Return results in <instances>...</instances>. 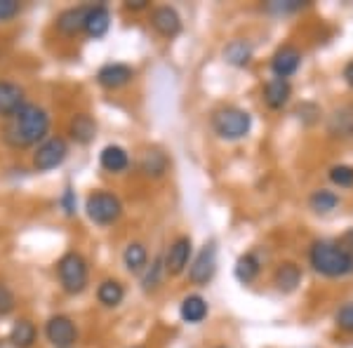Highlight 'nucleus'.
Listing matches in <instances>:
<instances>
[{
  "label": "nucleus",
  "mask_w": 353,
  "mask_h": 348,
  "mask_svg": "<svg viewBox=\"0 0 353 348\" xmlns=\"http://www.w3.org/2000/svg\"><path fill=\"white\" fill-rule=\"evenodd\" d=\"M45 336L54 348H71L78 339V329L68 316H54L45 325Z\"/></svg>",
  "instance_id": "8"
},
{
  "label": "nucleus",
  "mask_w": 353,
  "mask_h": 348,
  "mask_svg": "<svg viewBox=\"0 0 353 348\" xmlns=\"http://www.w3.org/2000/svg\"><path fill=\"white\" fill-rule=\"evenodd\" d=\"M165 271V264H163V259H156L153 261V266H151V271L146 273V278H144V289H153L158 283H161V273Z\"/></svg>",
  "instance_id": "33"
},
{
  "label": "nucleus",
  "mask_w": 353,
  "mask_h": 348,
  "mask_svg": "<svg viewBox=\"0 0 353 348\" xmlns=\"http://www.w3.org/2000/svg\"><path fill=\"white\" fill-rule=\"evenodd\" d=\"M128 5V10H144V8H149V0H130V3H125Z\"/></svg>",
  "instance_id": "38"
},
{
  "label": "nucleus",
  "mask_w": 353,
  "mask_h": 348,
  "mask_svg": "<svg viewBox=\"0 0 353 348\" xmlns=\"http://www.w3.org/2000/svg\"><path fill=\"white\" fill-rule=\"evenodd\" d=\"M273 285L281 294H292L301 285V268L294 261H281L273 271Z\"/></svg>",
  "instance_id": "14"
},
{
  "label": "nucleus",
  "mask_w": 353,
  "mask_h": 348,
  "mask_svg": "<svg viewBox=\"0 0 353 348\" xmlns=\"http://www.w3.org/2000/svg\"><path fill=\"white\" fill-rule=\"evenodd\" d=\"M252 45H250L248 41H231L229 45L224 48V57H226V61H229L231 66H238V68H245L252 61Z\"/></svg>",
  "instance_id": "24"
},
{
  "label": "nucleus",
  "mask_w": 353,
  "mask_h": 348,
  "mask_svg": "<svg viewBox=\"0 0 353 348\" xmlns=\"http://www.w3.org/2000/svg\"><path fill=\"white\" fill-rule=\"evenodd\" d=\"M301 8H306V3H299V0H285V3L273 0V3L266 5V10H269V12H276V14H290V12H297Z\"/></svg>",
  "instance_id": "32"
},
{
  "label": "nucleus",
  "mask_w": 353,
  "mask_h": 348,
  "mask_svg": "<svg viewBox=\"0 0 353 348\" xmlns=\"http://www.w3.org/2000/svg\"><path fill=\"white\" fill-rule=\"evenodd\" d=\"M61 205H64V209H66L68 216L76 214V198H73L71 188H66V191H64V196H61Z\"/></svg>",
  "instance_id": "36"
},
{
  "label": "nucleus",
  "mask_w": 353,
  "mask_h": 348,
  "mask_svg": "<svg viewBox=\"0 0 353 348\" xmlns=\"http://www.w3.org/2000/svg\"><path fill=\"white\" fill-rule=\"evenodd\" d=\"M97 296H99V301L104 306H118L123 301V296H125V289H123V285L118 283V280H104L99 285V289H97Z\"/></svg>",
  "instance_id": "28"
},
{
  "label": "nucleus",
  "mask_w": 353,
  "mask_h": 348,
  "mask_svg": "<svg viewBox=\"0 0 353 348\" xmlns=\"http://www.w3.org/2000/svg\"><path fill=\"white\" fill-rule=\"evenodd\" d=\"M219 348H224V346H219Z\"/></svg>",
  "instance_id": "40"
},
{
  "label": "nucleus",
  "mask_w": 353,
  "mask_h": 348,
  "mask_svg": "<svg viewBox=\"0 0 353 348\" xmlns=\"http://www.w3.org/2000/svg\"><path fill=\"white\" fill-rule=\"evenodd\" d=\"M14 308V294L10 292L8 285H0V316H8Z\"/></svg>",
  "instance_id": "34"
},
{
  "label": "nucleus",
  "mask_w": 353,
  "mask_h": 348,
  "mask_svg": "<svg viewBox=\"0 0 353 348\" xmlns=\"http://www.w3.org/2000/svg\"><path fill=\"white\" fill-rule=\"evenodd\" d=\"M99 163H101V167H104L106 172L118 174V172H123V170H128L130 156H128V151H125L123 146L111 144V146H106L104 151L99 153Z\"/></svg>",
  "instance_id": "21"
},
{
  "label": "nucleus",
  "mask_w": 353,
  "mask_h": 348,
  "mask_svg": "<svg viewBox=\"0 0 353 348\" xmlns=\"http://www.w3.org/2000/svg\"><path fill=\"white\" fill-rule=\"evenodd\" d=\"M191 252H193V245H191V238L189 236H181L170 245L168 254H165V273L168 276H179L184 273V268L189 266V259H191Z\"/></svg>",
  "instance_id": "10"
},
{
  "label": "nucleus",
  "mask_w": 353,
  "mask_h": 348,
  "mask_svg": "<svg viewBox=\"0 0 353 348\" xmlns=\"http://www.w3.org/2000/svg\"><path fill=\"white\" fill-rule=\"evenodd\" d=\"M301 66V52L294 45H283V48L276 50V54L271 57V71L273 78H283L288 81L290 76L299 71Z\"/></svg>",
  "instance_id": "9"
},
{
  "label": "nucleus",
  "mask_w": 353,
  "mask_h": 348,
  "mask_svg": "<svg viewBox=\"0 0 353 348\" xmlns=\"http://www.w3.org/2000/svg\"><path fill=\"white\" fill-rule=\"evenodd\" d=\"M111 26V12L106 5H90L88 10V19H85V28L83 31L88 33L90 38H101L106 36V31H109Z\"/></svg>",
  "instance_id": "17"
},
{
  "label": "nucleus",
  "mask_w": 353,
  "mask_h": 348,
  "mask_svg": "<svg viewBox=\"0 0 353 348\" xmlns=\"http://www.w3.org/2000/svg\"><path fill=\"white\" fill-rule=\"evenodd\" d=\"M339 196L330 188H318L309 196V207L313 209L316 214H330L339 207Z\"/></svg>",
  "instance_id": "23"
},
{
  "label": "nucleus",
  "mask_w": 353,
  "mask_h": 348,
  "mask_svg": "<svg viewBox=\"0 0 353 348\" xmlns=\"http://www.w3.org/2000/svg\"><path fill=\"white\" fill-rule=\"evenodd\" d=\"M290 96H292V85H290V81L271 78V81L264 85V104L269 108H273V111L285 108Z\"/></svg>",
  "instance_id": "16"
},
{
  "label": "nucleus",
  "mask_w": 353,
  "mask_h": 348,
  "mask_svg": "<svg viewBox=\"0 0 353 348\" xmlns=\"http://www.w3.org/2000/svg\"><path fill=\"white\" fill-rule=\"evenodd\" d=\"M132 78H134V71H132V66H128V64H106L97 73V83L104 90H121L132 81Z\"/></svg>",
  "instance_id": "12"
},
{
  "label": "nucleus",
  "mask_w": 353,
  "mask_h": 348,
  "mask_svg": "<svg viewBox=\"0 0 353 348\" xmlns=\"http://www.w3.org/2000/svg\"><path fill=\"white\" fill-rule=\"evenodd\" d=\"M179 316H181V320L189 323V325L203 323L205 316H208V301H205L201 294H189L184 301H181Z\"/></svg>",
  "instance_id": "20"
},
{
  "label": "nucleus",
  "mask_w": 353,
  "mask_h": 348,
  "mask_svg": "<svg viewBox=\"0 0 353 348\" xmlns=\"http://www.w3.org/2000/svg\"><path fill=\"white\" fill-rule=\"evenodd\" d=\"M21 5L17 0H0V21H8L19 14Z\"/></svg>",
  "instance_id": "35"
},
{
  "label": "nucleus",
  "mask_w": 353,
  "mask_h": 348,
  "mask_svg": "<svg viewBox=\"0 0 353 348\" xmlns=\"http://www.w3.org/2000/svg\"><path fill=\"white\" fill-rule=\"evenodd\" d=\"M151 26L156 28L163 38H174L181 33V17L176 14L174 8L163 5V8H156L151 12Z\"/></svg>",
  "instance_id": "13"
},
{
  "label": "nucleus",
  "mask_w": 353,
  "mask_h": 348,
  "mask_svg": "<svg viewBox=\"0 0 353 348\" xmlns=\"http://www.w3.org/2000/svg\"><path fill=\"white\" fill-rule=\"evenodd\" d=\"M68 156V144L61 136H52V139H45L41 146L33 153V167L38 172H48V170L59 167Z\"/></svg>",
  "instance_id": "6"
},
{
  "label": "nucleus",
  "mask_w": 353,
  "mask_h": 348,
  "mask_svg": "<svg viewBox=\"0 0 353 348\" xmlns=\"http://www.w3.org/2000/svg\"><path fill=\"white\" fill-rule=\"evenodd\" d=\"M50 130L48 111L36 104H24L14 116L8 118L3 127V141L12 148H28L36 146L45 139Z\"/></svg>",
  "instance_id": "1"
},
{
  "label": "nucleus",
  "mask_w": 353,
  "mask_h": 348,
  "mask_svg": "<svg viewBox=\"0 0 353 348\" xmlns=\"http://www.w3.org/2000/svg\"><path fill=\"white\" fill-rule=\"evenodd\" d=\"M90 5H78V8H68L59 17H57V28L64 36H76L85 28V19H88Z\"/></svg>",
  "instance_id": "18"
},
{
  "label": "nucleus",
  "mask_w": 353,
  "mask_h": 348,
  "mask_svg": "<svg viewBox=\"0 0 353 348\" xmlns=\"http://www.w3.org/2000/svg\"><path fill=\"white\" fill-rule=\"evenodd\" d=\"M212 130L221 139L238 141L252 130V116L238 106H221L212 113Z\"/></svg>",
  "instance_id": "3"
},
{
  "label": "nucleus",
  "mask_w": 353,
  "mask_h": 348,
  "mask_svg": "<svg viewBox=\"0 0 353 348\" xmlns=\"http://www.w3.org/2000/svg\"><path fill=\"white\" fill-rule=\"evenodd\" d=\"M24 90L19 88L17 83L10 81H0V116L10 118L24 106Z\"/></svg>",
  "instance_id": "15"
},
{
  "label": "nucleus",
  "mask_w": 353,
  "mask_h": 348,
  "mask_svg": "<svg viewBox=\"0 0 353 348\" xmlns=\"http://www.w3.org/2000/svg\"><path fill=\"white\" fill-rule=\"evenodd\" d=\"M327 176H330V181L339 188H351L353 186V167L351 165H332Z\"/></svg>",
  "instance_id": "29"
},
{
  "label": "nucleus",
  "mask_w": 353,
  "mask_h": 348,
  "mask_svg": "<svg viewBox=\"0 0 353 348\" xmlns=\"http://www.w3.org/2000/svg\"><path fill=\"white\" fill-rule=\"evenodd\" d=\"M123 261L130 273H139L141 268L146 266V261H149V252H146V247L141 243H130L128 247H125Z\"/></svg>",
  "instance_id": "27"
},
{
  "label": "nucleus",
  "mask_w": 353,
  "mask_h": 348,
  "mask_svg": "<svg viewBox=\"0 0 353 348\" xmlns=\"http://www.w3.org/2000/svg\"><path fill=\"white\" fill-rule=\"evenodd\" d=\"M85 212H88V216L94 224L109 226L113 221L121 219L123 203L118 201V196H113L109 191H97L88 198V203H85Z\"/></svg>",
  "instance_id": "5"
},
{
  "label": "nucleus",
  "mask_w": 353,
  "mask_h": 348,
  "mask_svg": "<svg viewBox=\"0 0 353 348\" xmlns=\"http://www.w3.org/2000/svg\"><path fill=\"white\" fill-rule=\"evenodd\" d=\"M214 273H217V249L210 243V245H205L196 259H193V264L189 268V280L193 285H198V287H203V285H208L212 280Z\"/></svg>",
  "instance_id": "7"
},
{
  "label": "nucleus",
  "mask_w": 353,
  "mask_h": 348,
  "mask_svg": "<svg viewBox=\"0 0 353 348\" xmlns=\"http://www.w3.org/2000/svg\"><path fill=\"white\" fill-rule=\"evenodd\" d=\"M168 165H170L168 156H165L163 151H158V148H153V151H146L144 156H141L139 170L146 176H163L168 172Z\"/></svg>",
  "instance_id": "25"
},
{
  "label": "nucleus",
  "mask_w": 353,
  "mask_h": 348,
  "mask_svg": "<svg viewBox=\"0 0 353 348\" xmlns=\"http://www.w3.org/2000/svg\"><path fill=\"white\" fill-rule=\"evenodd\" d=\"M334 325H337L341 332L353 334V299L346 301V304L334 313Z\"/></svg>",
  "instance_id": "30"
},
{
  "label": "nucleus",
  "mask_w": 353,
  "mask_h": 348,
  "mask_svg": "<svg viewBox=\"0 0 353 348\" xmlns=\"http://www.w3.org/2000/svg\"><path fill=\"white\" fill-rule=\"evenodd\" d=\"M68 134L76 144H90L97 134V121L90 113H76L68 123Z\"/></svg>",
  "instance_id": "19"
},
{
  "label": "nucleus",
  "mask_w": 353,
  "mask_h": 348,
  "mask_svg": "<svg viewBox=\"0 0 353 348\" xmlns=\"http://www.w3.org/2000/svg\"><path fill=\"white\" fill-rule=\"evenodd\" d=\"M57 273H59V280L64 292L78 294L88 285V264L78 252H66L57 264Z\"/></svg>",
  "instance_id": "4"
},
{
  "label": "nucleus",
  "mask_w": 353,
  "mask_h": 348,
  "mask_svg": "<svg viewBox=\"0 0 353 348\" xmlns=\"http://www.w3.org/2000/svg\"><path fill=\"white\" fill-rule=\"evenodd\" d=\"M309 264L323 278H346L353 273V252L337 240H316L309 249Z\"/></svg>",
  "instance_id": "2"
},
{
  "label": "nucleus",
  "mask_w": 353,
  "mask_h": 348,
  "mask_svg": "<svg viewBox=\"0 0 353 348\" xmlns=\"http://www.w3.org/2000/svg\"><path fill=\"white\" fill-rule=\"evenodd\" d=\"M327 134L334 139H353V101L341 104L327 116Z\"/></svg>",
  "instance_id": "11"
},
{
  "label": "nucleus",
  "mask_w": 353,
  "mask_h": 348,
  "mask_svg": "<svg viewBox=\"0 0 353 348\" xmlns=\"http://www.w3.org/2000/svg\"><path fill=\"white\" fill-rule=\"evenodd\" d=\"M341 245H344L349 252H353V228H349V231L344 233V238H341Z\"/></svg>",
  "instance_id": "39"
},
{
  "label": "nucleus",
  "mask_w": 353,
  "mask_h": 348,
  "mask_svg": "<svg viewBox=\"0 0 353 348\" xmlns=\"http://www.w3.org/2000/svg\"><path fill=\"white\" fill-rule=\"evenodd\" d=\"M36 341V325L31 320H17L10 332V344L14 348H31Z\"/></svg>",
  "instance_id": "26"
},
{
  "label": "nucleus",
  "mask_w": 353,
  "mask_h": 348,
  "mask_svg": "<svg viewBox=\"0 0 353 348\" xmlns=\"http://www.w3.org/2000/svg\"><path fill=\"white\" fill-rule=\"evenodd\" d=\"M294 116H297L304 125H313L318 118H321V108H318V104H313V101H304V104L294 111Z\"/></svg>",
  "instance_id": "31"
},
{
  "label": "nucleus",
  "mask_w": 353,
  "mask_h": 348,
  "mask_svg": "<svg viewBox=\"0 0 353 348\" xmlns=\"http://www.w3.org/2000/svg\"><path fill=\"white\" fill-rule=\"evenodd\" d=\"M341 78H344V83L353 90V59L344 66V71H341Z\"/></svg>",
  "instance_id": "37"
},
{
  "label": "nucleus",
  "mask_w": 353,
  "mask_h": 348,
  "mask_svg": "<svg viewBox=\"0 0 353 348\" xmlns=\"http://www.w3.org/2000/svg\"><path fill=\"white\" fill-rule=\"evenodd\" d=\"M259 271H261V261L257 259V254H254V252H248V254L238 256L236 268H233L236 278H238V280H241L243 285H250V283L257 280Z\"/></svg>",
  "instance_id": "22"
}]
</instances>
